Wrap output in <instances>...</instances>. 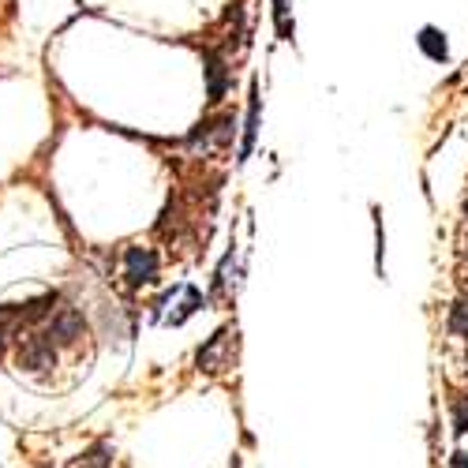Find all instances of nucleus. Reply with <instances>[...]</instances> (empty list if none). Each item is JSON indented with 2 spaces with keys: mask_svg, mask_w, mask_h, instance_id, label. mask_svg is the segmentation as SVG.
<instances>
[{
  "mask_svg": "<svg viewBox=\"0 0 468 468\" xmlns=\"http://www.w3.org/2000/svg\"><path fill=\"white\" fill-rule=\"evenodd\" d=\"M453 431L457 435H468V398H457L453 401Z\"/></svg>",
  "mask_w": 468,
  "mask_h": 468,
  "instance_id": "14",
  "label": "nucleus"
},
{
  "mask_svg": "<svg viewBox=\"0 0 468 468\" xmlns=\"http://www.w3.org/2000/svg\"><path fill=\"white\" fill-rule=\"evenodd\" d=\"M274 16H278V30L285 42H292V23H289V0H274Z\"/></svg>",
  "mask_w": 468,
  "mask_h": 468,
  "instance_id": "13",
  "label": "nucleus"
},
{
  "mask_svg": "<svg viewBox=\"0 0 468 468\" xmlns=\"http://www.w3.org/2000/svg\"><path fill=\"white\" fill-rule=\"evenodd\" d=\"M19 330H23V326H19V307H16V303H0V356H5L8 341H12Z\"/></svg>",
  "mask_w": 468,
  "mask_h": 468,
  "instance_id": "8",
  "label": "nucleus"
},
{
  "mask_svg": "<svg viewBox=\"0 0 468 468\" xmlns=\"http://www.w3.org/2000/svg\"><path fill=\"white\" fill-rule=\"evenodd\" d=\"M225 345H229V330H218L210 337V345L199 348V367L203 371H225Z\"/></svg>",
  "mask_w": 468,
  "mask_h": 468,
  "instance_id": "7",
  "label": "nucleus"
},
{
  "mask_svg": "<svg viewBox=\"0 0 468 468\" xmlns=\"http://www.w3.org/2000/svg\"><path fill=\"white\" fill-rule=\"evenodd\" d=\"M461 285H464V289H468V266H464V270H461Z\"/></svg>",
  "mask_w": 468,
  "mask_h": 468,
  "instance_id": "16",
  "label": "nucleus"
},
{
  "mask_svg": "<svg viewBox=\"0 0 468 468\" xmlns=\"http://www.w3.org/2000/svg\"><path fill=\"white\" fill-rule=\"evenodd\" d=\"M450 330L468 341V296H461V300L450 307Z\"/></svg>",
  "mask_w": 468,
  "mask_h": 468,
  "instance_id": "12",
  "label": "nucleus"
},
{
  "mask_svg": "<svg viewBox=\"0 0 468 468\" xmlns=\"http://www.w3.org/2000/svg\"><path fill=\"white\" fill-rule=\"evenodd\" d=\"M464 214H468V199H464Z\"/></svg>",
  "mask_w": 468,
  "mask_h": 468,
  "instance_id": "17",
  "label": "nucleus"
},
{
  "mask_svg": "<svg viewBox=\"0 0 468 468\" xmlns=\"http://www.w3.org/2000/svg\"><path fill=\"white\" fill-rule=\"evenodd\" d=\"M124 274L132 285H150L158 278V251L154 248H128L124 251Z\"/></svg>",
  "mask_w": 468,
  "mask_h": 468,
  "instance_id": "4",
  "label": "nucleus"
},
{
  "mask_svg": "<svg viewBox=\"0 0 468 468\" xmlns=\"http://www.w3.org/2000/svg\"><path fill=\"white\" fill-rule=\"evenodd\" d=\"M450 468H468V453H464V450H457V453L450 457Z\"/></svg>",
  "mask_w": 468,
  "mask_h": 468,
  "instance_id": "15",
  "label": "nucleus"
},
{
  "mask_svg": "<svg viewBox=\"0 0 468 468\" xmlns=\"http://www.w3.org/2000/svg\"><path fill=\"white\" fill-rule=\"evenodd\" d=\"M259 135V94H251V109H248V124H244V146H240V162L251 158V146Z\"/></svg>",
  "mask_w": 468,
  "mask_h": 468,
  "instance_id": "10",
  "label": "nucleus"
},
{
  "mask_svg": "<svg viewBox=\"0 0 468 468\" xmlns=\"http://www.w3.org/2000/svg\"><path fill=\"white\" fill-rule=\"evenodd\" d=\"M83 330H87V319H83L80 307H57L42 334H46L53 345H75V341L83 337Z\"/></svg>",
  "mask_w": 468,
  "mask_h": 468,
  "instance_id": "2",
  "label": "nucleus"
},
{
  "mask_svg": "<svg viewBox=\"0 0 468 468\" xmlns=\"http://www.w3.org/2000/svg\"><path fill=\"white\" fill-rule=\"evenodd\" d=\"M232 128H237V124H232V116H229V112H221V116H207V121L191 132L187 143H191V146H203V150L229 146V143H232Z\"/></svg>",
  "mask_w": 468,
  "mask_h": 468,
  "instance_id": "3",
  "label": "nucleus"
},
{
  "mask_svg": "<svg viewBox=\"0 0 468 468\" xmlns=\"http://www.w3.org/2000/svg\"><path fill=\"white\" fill-rule=\"evenodd\" d=\"M75 468H112V450L105 442H98L83 457H75Z\"/></svg>",
  "mask_w": 468,
  "mask_h": 468,
  "instance_id": "11",
  "label": "nucleus"
},
{
  "mask_svg": "<svg viewBox=\"0 0 468 468\" xmlns=\"http://www.w3.org/2000/svg\"><path fill=\"white\" fill-rule=\"evenodd\" d=\"M229 90V68H225V57L218 49H207V98L210 105H218Z\"/></svg>",
  "mask_w": 468,
  "mask_h": 468,
  "instance_id": "5",
  "label": "nucleus"
},
{
  "mask_svg": "<svg viewBox=\"0 0 468 468\" xmlns=\"http://www.w3.org/2000/svg\"><path fill=\"white\" fill-rule=\"evenodd\" d=\"M16 364H19V371H49V367H57V345L46 334L19 337Z\"/></svg>",
  "mask_w": 468,
  "mask_h": 468,
  "instance_id": "1",
  "label": "nucleus"
},
{
  "mask_svg": "<svg viewBox=\"0 0 468 468\" xmlns=\"http://www.w3.org/2000/svg\"><path fill=\"white\" fill-rule=\"evenodd\" d=\"M416 42H420V49H423L427 57H431V60H439V64H442L446 57H450V49H446V37H442V34H439L435 27H423V30H420V37H416Z\"/></svg>",
  "mask_w": 468,
  "mask_h": 468,
  "instance_id": "9",
  "label": "nucleus"
},
{
  "mask_svg": "<svg viewBox=\"0 0 468 468\" xmlns=\"http://www.w3.org/2000/svg\"><path fill=\"white\" fill-rule=\"evenodd\" d=\"M57 303H60L57 292H46V296H34V300H27V303H16V307H19V326H37V323H46L53 311H57Z\"/></svg>",
  "mask_w": 468,
  "mask_h": 468,
  "instance_id": "6",
  "label": "nucleus"
}]
</instances>
